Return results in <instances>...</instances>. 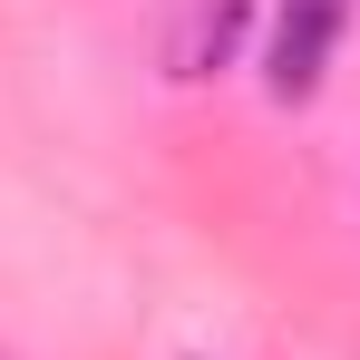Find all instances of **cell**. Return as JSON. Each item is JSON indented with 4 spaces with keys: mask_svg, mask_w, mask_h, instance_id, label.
Returning a JSON list of instances; mask_svg holds the SVG:
<instances>
[{
    "mask_svg": "<svg viewBox=\"0 0 360 360\" xmlns=\"http://www.w3.org/2000/svg\"><path fill=\"white\" fill-rule=\"evenodd\" d=\"M341 30H351V0H283L273 49H263V88H273V108H302V98L331 78Z\"/></svg>",
    "mask_w": 360,
    "mask_h": 360,
    "instance_id": "obj_1",
    "label": "cell"
},
{
    "mask_svg": "<svg viewBox=\"0 0 360 360\" xmlns=\"http://www.w3.org/2000/svg\"><path fill=\"white\" fill-rule=\"evenodd\" d=\"M243 30H253V0H185L176 30H166V78H176V88L224 78L234 49H243Z\"/></svg>",
    "mask_w": 360,
    "mask_h": 360,
    "instance_id": "obj_2",
    "label": "cell"
}]
</instances>
